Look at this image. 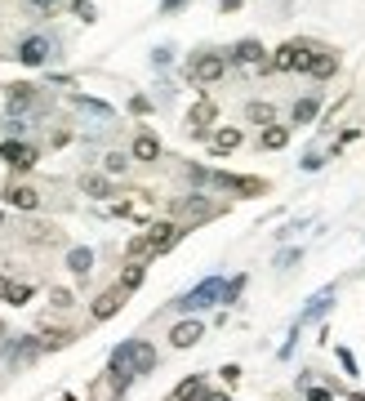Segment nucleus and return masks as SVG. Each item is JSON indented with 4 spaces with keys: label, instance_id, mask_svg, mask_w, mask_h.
<instances>
[{
    "label": "nucleus",
    "instance_id": "1",
    "mask_svg": "<svg viewBox=\"0 0 365 401\" xmlns=\"http://www.w3.org/2000/svg\"><path fill=\"white\" fill-rule=\"evenodd\" d=\"M223 276H205V281L196 290H187L182 299H174V308L178 312H201V308H210V303H223Z\"/></svg>",
    "mask_w": 365,
    "mask_h": 401
},
{
    "label": "nucleus",
    "instance_id": "2",
    "mask_svg": "<svg viewBox=\"0 0 365 401\" xmlns=\"http://www.w3.org/2000/svg\"><path fill=\"white\" fill-rule=\"evenodd\" d=\"M0 161H5L9 169H22V174H27V169L41 161V152H36L31 143H22V139H5L0 143Z\"/></svg>",
    "mask_w": 365,
    "mask_h": 401
},
{
    "label": "nucleus",
    "instance_id": "3",
    "mask_svg": "<svg viewBox=\"0 0 365 401\" xmlns=\"http://www.w3.org/2000/svg\"><path fill=\"white\" fill-rule=\"evenodd\" d=\"M308 45H303V41H285L281 45V50H276V58H272V71H303V67H308Z\"/></svg>",
    "mask_w": 365,
    "mask_h": 401
},
{
    "label": "nucleus",
    "instance_id": "4",
    "mask_svg": "<svg viewBox=\"0 0 365 401\" xmlns=\"http://www.w3.org/2000/svg\"><path fill=\"white\" fill-rule=\"evenodd\" d=\"M50 54H54V45H50V36H27V41L18 45V63L22 67H41V63H50Z\"/></svg>",
    "mask_w": 365,
    "mask_h": 401
},
{
    "label": "nucleus",
    "instance_id": "5",
    "mask_svg": "<svg viewBox=\"0 0 365 401\" xmlns=\"http://www.w3.org/2000/svg\"><path fill=\"white\" fill-rule=\"evenodd\" d=\"M227 63H232L227 54H201L196 63H192V80H196V85H214L227 71Z\"/></svg>",
    "mask_w": 365,
    "mask_h": 401
},
{
    "label": "nucleus",
    "instance_id": "6",
    "mask_svg": "<svg viewBox=\"0 0 365 401\" xmlns=\"http://www.w3.org/2000/svg\"><path fill=\"white\" fill-rule=\"evenodd\" d=\"M210 183L223 188V192H236V197H259V192H267L263 178H241V174H210Z\"/></svg>",
    "mask_w": 365,
    "mask_h": 401
},
{
    "label": "nucleus",
    "instance_id": "7",
    "mask_svg": "<svg viewBox=\"0 0 365 401\" xmlns=\"http://www.w3.org/2000/svg\"><path fill=\"white\" fill-rule=\"evenodd\" d=\"M263 54H267V50H263L259 41H236V50L227 54V58H232L236 67H259V71H272V63H267Z\"/></svg>",
    "mask_w": 365,
    "mask_h": 401
},
{
    "label": "nucleus",
    "instance_id": "8",
    "mask_svg": "<svg viewBox=\"0 0 365 401\" xmlns=\"http://www.w3.org/2000/svg\"><path fill=\"white\" fill-rule=\"evenodd\" d=\"M36 352H45V344H41V339H31V335H22V339H9L0 357H5V366H18V361H31Z\"/></svg>",
    "mask_w": 365,
    "mask_h": 401
},
{
    "label": "nucleus",
    "instance_id": "9",
    "mask_svg": "<svg viewBox=\"0 0 365 401\" xmlns=\"http://www.w3.org/2000/svg\"><path fill=\"white\" fill-rule=\"evenodd\" d=\"M303 71H308L312 80H330L334 71H338V58H334L330 50H312V54H308V67H303Z\"/></svg>",
    "mask_w": 365,
    "mask_h": 401
},
{
    "label": "nucleus",
    "instance_id": "10",
    "mask_svg": "<svg viewBox=\"0 0 365 401\" xmlns=\"http://www.w3.org/2000/svg\"><path fill=\"white\" fill-rule=\"evenodd\" d=\"M148 241H152V254H165V250H174L182 241V227L178 223H156L148 232Z\"/></svg>",
    "mask_w": 365,
    "mask_h": 401
},
{
    "label": "nucleus",
    "instance_id": "11",
    "mask_svg": "<svg viewBox=\"0 0 365 401\" xmlns=\"http://www.w3.org/2000/svg\"><path fill=\"white\" fill-rule=\"evenodd\" d=\"M129 156H134V161H143V165L161 161V139H156V134H148V129H143L138 139H134V148H129Z\"/></svg>",
    "mask_w": 365,
    "mask_h": 401
},
{
    "label": "nucleus",
    "instance_id": "12",
    "mask_svg": "<svg viewBox=\"0 0 365 401\" xmlns=\"http://www.w3.org/2000/svg\"><path fill=\"white\" fill-rule=\"evenodd\" d=\"M5 205H14V210H36V205H41V192L27 188V183H9L5 188Z\"/></svg>",
    "mask_w": 365,
    "mask_h": 401
},
{
    "label": "nucleus",
    "instance_id": "13",
    "mask_svg": "<svg viewBox=\"0 0 365 401\" xmlns=\"http://www.w3.org/2000/svg\"><path fill=\"white\" fill-rule=\"evenodd\" d=\"M120 303H125V290H107V295H99L94 299V321H107V317H116L120 312Z\"/></svg>",
    "mask_w": 365,
    "mask_h": 401
},
{
    "label": "nucleus",
    "instance_id": "14",
    "mask_svg": "<svg viewBox=\"0 0 365 401\" xmlns=\"http://www.w3.org/2000/svg\"><path fill=\"white\" fill-rule=\"evenodd\" d=\"M330 308H334V290H321V295H312V299H308V308H303V317H299V325H308V321H321Z\"/></svg>",
    "mask_w": 365,
    "mask_h": 401
},
{
    "label": "nucleus",
    "instance_id": "15",
    "mask_svg": "<svg viewBox=\"0 0 365 401\" xmlns=\"http://www.w3.org/2000/svg\"><path fill=\"white\" fill-rule=\"evenodd\" d=\"M129 370H134V379H138V374H152L156 370V348L152 344H134V357H129Z\"/></svg>",
    "mask_w": 365,
    "mask_h": 401
},
{
    "label": "nucleus",
    "instance_id": "16",
    "mask_svg": "<svg viewBox=\"0 0 365 401\" xmlns=\"http://www.w3.org/2000/svg\"><path fill=\"white\" fill-rule=\"evenodd\" d=\"M196 339H205V325L201 321H178L174 330H169V344H174V348H192Z\"/></svg>",
    "mask_w": 365,
    "mask_h": 401
},
{
    "label": "nucleus",
    "instance_id": "17",
    "mask_svg": "<svg viewBox=\"0 0 365 401\" xmlns=\"http://www.w3.org/2000/svg\"><path fill=\"white\" fill-rule=\"evenodd\" d=\"M236 148H241V129H236V125H223V129L210 139V152H214V156H227V152H236Z\"/></svg>",
    "mask_w": 365,
    "mask_h": 401
},
{
    "label": "nucleus",
    "instance_id": "18",
    "mask_svg": "<svg viewBox=\"0 0 365 401\" xmlns=\"http://www.w3.org/2000/svg\"><path fill=\"white\" fill-rule=\"evenodd\" d=\"M316 112H321V99H316V94H308V99H299L294 107H289V120H294V125H312Z\"/></svg>",
    "mask_w": 365,
    "mask_h": 401
},
{
    "label": "nucleus",
    "instance_id": "19",
    "mask_svg": "<svg viewBox=\"0 0 365 401\" xmlns=\"http://www.w3.org/2000/svg\"><path fill=\"white\" fill-rule=\"evenodd\" d=\"M67 267H71V276H90V272H94V250H90V246L67 250Z\"/></svg>",
    "mask_w": 365,
    "mask_h": 401
},
{
    "label": "nucleus",
    "instance_id": "20",
    "mask_svg": "<svg viewBox=\"0 0 365 401\" xmlns=\"http://www.w3.org/2000/svg\"><path fill=\"white\" fill-rule=\"evenodd\" d=\"M31 103H36V85H9V112L14 116H22Z\"/></svg>",
    "mask_w": 365,
    "mask_h": 401
},
{
    "label": "nucleus",
    "instance_id": "21",
    "mask_svg": "<svg viewBox=\"0 0 365 401\" xmlns=\"http://www.w3.org/2000/svg\"><path fill=\"white\" fill-rule=\"evenodd\" d=\"M210 120H214V103H196V107H192V116H187V129L201 139V134L210 129Z\"/></svg>",
    "mask_w": 365,
    "mask_h": 401
},
{
    "label": "nucleus",
    "instance_id": "22",
    "mask_svg": "<svg viewBox=\"0 0 365 401\" xmlns=\"http://www.w3.org/2000/svg\"><path fill=\"white\" fill-rule=\"evenodd\" d=\"M289 143V129L285 125H263V139H259V148H267V152H281Z\"/></svg>",
    "mask_w": 365,
    "mask_h": 401
},
{
    "label": "nucleus",
    "instance_id": "23",
    "mask_svg": "<svg viewBox=\"0 0 365 401\" xmlns=\"http://www.w3.org/2000/svg\"><path fill=\"white\" fill-rule=\"evenodd\" d=\"M205 397V384L196 379V374H192V379H182L178 388H174V401H201Z\"/></svg>",
    "mask_w": 365,
    "mask_h": 401
},
{
    "label": "nucleus",
    "instance_id": "24",
    "mask_svg": "<svg viewBox=\"0 0 365 401\" xmlns=\"http://www.w3.org/2000/svg\"><path fill=\"white\" fill-rule=\"evenodd\" d=\"M245 116L254 120V125H276V107H272V103H250Z\"/></svg>",
    "mask_w": 365,
    "mask_h": 401
},
{
    "label": "nucleus",
    "instance_id": "25",
    "mask_svg": "<svg viewBox=\"0 0 365 401\" xmlns=\"http://www.w3.org/2000/svg\"><path fill=\"white\" fill-rule=\"evenodd\" d=\"M125 254H129V263H143V259H152V241H148V232H143V237H134Z\"/></svg>",
    "mask_w": 365,
    "mask_h": 401
},
{
    "label": "nucleus",
    "instance_id": "26",
    "mask_svg": "<svg viewBox=\"0 0 365 401\" xmlns=\"http://www.w3.org/2000/svg\"><path fill=\"white\" fill-rule=\"evenodd\" d=\"M90 197H112V183L107 178H99V174H85V183H80Z\"/></svg>",
    "mask_w": 365,
    "mask_h": 401
},
{
    "label": "nucleus",
    "instance_id": "27",
    "mask_svg": "<svg viewBox=\"0 0 365 401\" xmlns=\"http://www.w3.org/2000/svg\"><path fill=\"white\" fill-rule=\"evenodd\" d=\"M138 286H143V263H129L125 276H120V290L129 295V290H138Z\"/></svg>",
    "mask_w": 365,
    "mask_h": 401
},
{
    "label": "nucleus",
    "instance_id": "28",
    "mask_svg": "<svg viewBox=\"0 0 365 401\" xmlns=\"http://www.w3.org/2000/svg\"><path fill=\"white\" fill-rule=\"evenodd\" d=\"M31 295H36V290H31L27 281H22V286H9V299H5V303H14V308H22V303H27Z\"/></svg>",
    "mask_w": 365,
    "mask_h": 401
},
{
    "label": "nucleus",
    "instance_id": "29",
    "mask_svg": "<svg viewBox=\"0 0 365 401\" xmlns=\"http://www.w3.org/2000/svg\"><path fill=\"white\" fill-rule=\"evenodd\" d=\"M241 290H245V276L227 281V286H223V303H236V299H241Z\"/></svg>",
    "mask_w": 365,
    "mask_h": 401
},
{
    "label": "nucleus",
    "instance_id": "30",
    "mask_svg": "<svg viewBox=\"0 0 365 401\" xmlns=\"http://www.w3.org/2000/svg\"><path fill=\"white\" fill-rule=\"evenodd\" d=\"M41 344H45V348H63V344H71V330H50Z\"/></svg>",
    "mask_w": 365,
    "mask_h": 401
},
{
    "label": "nucleus",
    "instance_id": "31",
    "mask_svg": "<svg viewBox=\"0 0 365 401\" xmlns=\"http://www.w3.org/2000/svg\"><path fill=\"white\" fill-rule=\"evenodd\" d=\"M125 165H129V156H120V152L107 156V174H125Z\"/></svg>",
    "mask_w": 365,
    "mask_h": 401
},
{
    "label": "nucleus",
    "instance_id": "32",
    "mask_svg": "<svg viewBox=\"0 0 365 401\" xmlns=\"http://www.w3.org/2000/svg\"><path fill=\"white\" fill-rule=\"evenodd\" d=\"M50 303L54 308H71V290H50Z\"/></svg>",
    "mask_w": 365,
    "mask_h": 401
},
{
    "label": "nucleus",
    "instance_id": "33",
    "mask_svg": "<svg viewBox=\"0 0 365 401\" xmlns=\"http://www.w3.org/2000/svg\"><path fill=\"white\" fill-rule=\"evenodd\" d=\"M338 361H343V370H348V374H357V357H352L348 348H338Z\"/></svg>",
    "mask_w": 365,
    "mask_h": 401
},
{
    "label": "nucleus",
    "instance_id": "34",
    "mask_svg": "<svg viewBox=\"0 0 365 401\" xmlns=\"http://www.w3.org/2000/svg\"><path fill=\"white\" fill-rule=\"evenodd\" d=\"M76 18H85V22H94V5H90V0H76Z\"/></svg>",
    "mask_w": 365,
    "mask_h": 401
},
{
    "label": "nucleus",
    "instance_id": "35",
    "mask_svg": "<svg viewBox=\"0 0 365 401\" xmlns=\"http://www.w3.org/2000/svg\"><path fill=\"white\" fill-rule=\"evenodd\" d=\"M303 393H308V401H334L325 388H308V384H303Z\"/></svg>",
    "mask_w": 365,
    "mask_h": 401
},
{
    "label": "nucleus",
    "instance_id": "36",
    "mask_svg": "<svg viewBox=\"0 0 365 401\" xmlns=\"http://www.w3.org/2000/svg\"><path fill=\"white\" fill-rule=\"evenodd\" d=\"M9 286H14V281H9V276H0V303L9 299Z\"/></svg>",
    "mask_w": 365,
    "mask_h": 401
},
{
    "label": "nucleus",
    "instance_id": "37",
    "mask_svg": "<svg viewBox=\"0 0 365 401\" xmlns=\"http://www.w3.org/2000/svg\"><path fill=\"white\" fill-rule=\"evenodd\" d=\"M201 401H232V397H223V393H205Z\"/></svg>",
    "mask_w": 365,
    "mask_h": 401
},
{
    "label": "nucleus",
    "instance_id": "38",
    "mask_svg": "<svg viewBox=\"0 0 365 401\" xmlns=\"http://www.w3.org/2000/svg\"><path fill=\"white\" fill-rule=\"evenodd\" d=\"M31 5H36V9H54L58 0H31Z\"/></svg>",
    "mask_w": 365,
    "mask_h": 401
},
{
    "label": "nucleus",
    "instance_id": "39",
    "mask_svg": "<svg viewBox=\"0 0 365 401\" xmlns=\"http://www.w3.org/2000/svg\"><path fill=\"white\" fill-rule=\"evenodd\" d=\"M174 9H182V0H165V14H174Z\"/></svg>",
    "mask_w": 365,
    "mask_h": 401
},
{
    "label": "nucleus",
    "instance_id": "40",
    "mask_svg": "<svg viewBox=\"0 0 365 401\" xmlns=\"http://www.w3.org/2000/svg\"><path fill=\"white\" fill-rule=\"evenodd\" d=\"M218 9H241V0H218Z\"/></svg>",
    "mask_w": 365,
    "mask_h": 401
},
{
    "label": "nucleus",
    "instance_id": "41",
    "mask_svg": "<svg viewBox=\"0 0 365 401\" xmlns=\"http://www.w3.org/2000/svg\"><path fill=\"white\" fill-rule=\"evenodd\" d=\"M5 335H9V330H5V321H0V339H5Z\"/></svg>",
    "mask_w": 365,
    "mask_h": 401
},
{
    "label": "nucleus",
    "instance_id": "42",
    "mask_svg": "<svg viewBox=\"0 0 365 401\" xmlns=\"http://www.w3.org/2000/svg\"><path fill=\"white\" fill-rule=\"evenodd\" d=\"M0 227H5V210H0Z\"/></svg>",
    "mask_w": 365,
    "mask_h": 401
},
{
    "label": "nucleus",
    "instance_id": "43",
    "mask_svg": "<svg viewBox=\"0 0 365 401\" xmlns=\"http://www.w3.org/2000/svg\"><path fill=\"white\" fill-rule=\"evenodd\" d=\"M352 401H365V397H361V393H357V397H352Z\"/></svg>",
    "mask_w": 365,
    "mask_h": 401
}]
</instances>
